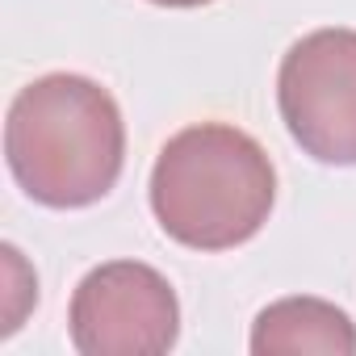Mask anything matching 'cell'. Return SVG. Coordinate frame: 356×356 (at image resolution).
I'll return each mask as SVG.
<instances>
[{"label": "cell", "instance_id": "obj_6", "mask_svg": "<svg viewBox=\"0 0 356 356\" xmlns=\"http://www.w3.org/2000/svg\"><path fill=\"white\" fill-rule=\"evenodd\" d=\"M151 5H163V9H197V5H210V0H151Z\"/></svg>", "mask_w": 356, "mask_h": 356}, {"label": "cell", "instance_id": "obj_1", "mask_svg": "<svg viewBox=\"0 0 356 356\" xmlns=\"http://www.w3.org/2000/svg\"><path fill=\"white\" fill-rule=\"evenodd\" d=\"M13 181L51 210L101 202L126 163V122L109 88L88 76L51 72L26 84L5 118Z\"/></svg>", "mask_w": 356, "mask_h": 356}, {"label": "cell", "instance_id": "obj_2", "mask_svg": "<svg viewBox=\"0 0 356 356\" xmlns=\"http://www.w3.org/2000/svg\"><path fill=\"white\" fill-rule=\"evenodd\" d=\"M277 168L239 126L202 122L172 134L151 168V210L176 243L227 252L248 243L273 214Z\"/></svg>", "mask_w": 356, "mask_h": 356}, {"label": "cell", "instance_id": "obj_4", "mask_svg": "<svg viewBox=\"0 0 356 356\" xmlns=\"http://www.w3.org/2000/svg\"><path fill=\"white\" fill-rule=\"evenodd\" d=\"M67 331L84 356H159L181 335V302L159 268L109 260L76 285Z\"/></svg>", "mask_w": 356, "mask_h": 356}, {"label": "cell", "instance_id": "obj_5", "mask_svg": "<svg viewBox=\"0 0 356 356\" xmlns=\"http://www.w3.org/2000/svg\"><path fill=\"white\" fill-rule=\"evenodd\" d=\"M256 356H356V323L323 298H281L252 323Z\"/></svg>", "mask_w": 356, "mask_h": 356}, {"label": "cell", "instance_id": "obj_3", "mask_svg": "<svg viewBox=\"0 0 356 356\" xmlns=\"http://www.w3.org/2000/svg\"><path fill=\"white\" fill-rule=\"evenodd\" d=\"M277 105L293 143L318 159L356 163V30L298 38L277 72Z\"/></svg>", "mask_w": 356, "mask_h": 356}]
</instances>
